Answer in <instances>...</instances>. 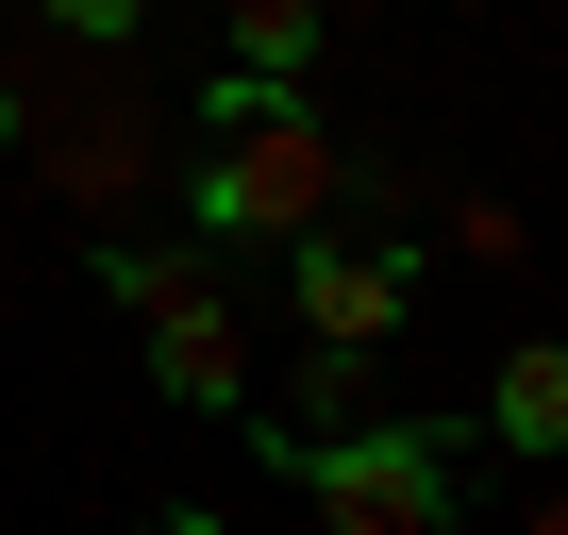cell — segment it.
Masks as SVG:
<instances>
[{
  "instance_id": "obj_6",
  "label": "cell",
  "mask_w": 568,
  "mask_h": 535,
  "mask_svg": "<svg viewBox=\"0 0 568 535\" xmlns=\"http://www.w3.org/2000/svg\"><path fill=\"white\" fill-rule=\"evenodd\" d=\"M318 34H335V0H217V68L234 84H302Z\"/></svg>"
},
{
  "instance_id": "obj_10",
  "label": "cell",
  "mask_w": 568,
  "mask_h": 535,
  "mask_svg": "<svg viewBox=\"0 0 568 535\" xmlns=\"http://www.w3.org/2000/svg\"><path fill=\"white\" fill-rule=\"evenodd\" d=\"M302 402H318V435H352V402H368V352H318V369H302Z\"/></svg>"
},
{
  "instance_id": "obj_12",
  "label": "cell",
  "mask_w": 568,
  "mask_h": 535,
  "mask_svg": "<svg viewBox=\"0 0 568 535\" xmlns=\"http://www.w3.org/2000/svg\"><path fill=\"white\" fill-rule=\"evenodd\" d=\"M151 535H217V502H168V518H151Z\"/></svg>"
},
{
  "instance_id": "obj_3",
  "label": "cell",
  "mask_w": 568,
  "mask_h": 535,
  "mask_svg": "<svg viewBox=\"0 0 568 535\" xmlns=\"http://www.w3.org/2000/svg\"><path fill=\"white\" fill-rule=\"evenodd\" d=\"M418 319V268L402 251H335V234H302V335L318 352H385Z\"/></svg>"
},
{
  "instance_id": "obj_8",
  "label": "cell",
  "mask_w": 568,
  "mask_h": 535,
  "mask_svg": "<svg viewBox=\"0 0 568 535\" xmlns=\"http://www.w3.org/2000/svg\"><path fill=\"white\" fill-rule=\"evenodd\" d=\"M101 302H118V319H184V302H217V251H151V234H118V251H101Z\"/></svg>"
},
{
  "instance_id": "obj_9",
  "label": "cell",
  "mask_w": 568,
  "mask_h": 535,
  "mask_svg": "<svg viewBox=\"0 0 568 535\" xmlns=\"http://www.w3.org/2000/svg\"><path fill=\"white\" fill-rule=\"evenodd\" d=\"M452 251L468 268H518V201H452Z\"/></svg>"
},
{
  "instance_id": "obj_7",
  "label": "cell",
  "mask_w": 568,
  "mask_h": 535,
  "mask_svg": "<svg viewBox=\"0 0 568 535\" xmlns=\"http://www.w3.org/2000/svg\"><path fill=\"white\" fill-rule=\"evenodd\" d=\"M51 184H68V201H101V218H118V201H134V184H151V134H134V101H84V118H68V134H51Z\"/></svg>"
},
{
  "instance_id": "obj_13",
  "label": "cell",
  "mask_w": 568,
  "mask_h": 535,
  "mask_svg": "<svg viewBox=\"0 0 568 535\" xmlns=\"http://www.w3.org/2000/svg\"><path fill=\"white\" fill-rule=\"evenodd\" d=\"M0 151H18V101H0Z\"/></svg>"
},
{
  "instance_id": "obj_5",
  "label": "cell",
  "mask_w": 568,
  "mask_h": 535,
  "mask_svg": "<svg viewBox=\"0 0 568 535\" xmlns=\"http://www.w3.org/2000/svg\"><path fill=\"white\" fill-rule=\"evenodd\" d=\"M485 435H501V452H535V468H568V335H535V352H501V369H485Z\"/></svg>"
},
{
  "instance_id": "obj_4",
  "label": "cell",
  "mask_w": 568,
  "mask_h": 535,
  "mask_svg": "<svg viewBox=\"0 0 568 535\" xmlns=\"http://www.w3.org/2000/svg\"><path fill=\"white\" fill-rule=\"evenodd\" d=\"M134 352H151V402H184V418H234V402H251V335H234V302L134 319Z\"/></svg>"
},
{
  "instance_id": "obj_11",
  "label": "cell",
  "mask_w": 568,
  "mask_h": 535,
  "mask_svg": "<svg viewBox=\"0 0 568 535\" xmlns=\"http://www.w3.org/2000/svg\"><path fill=\"white\" fill-rule=\"evenodd\" d=\"M34 18H68V34H134L151 0H34Z\"/></svg>"
},
{
  "instance_id": "obj_1",
  "label": "cell",
  "mask_w": 568,
  "mask_h": 535,
  "mask_svg": "<svg viewBox=\"0 0 568 535\" xmlns=\"http://www.w3.org/2000/svg\"><path fill=\"white\" fill-rule=\"evenodd\" d=\"M352 184V134L302 101V84H201V151H184V218L201 251H302Z\"/></svg>"
},
{
  "instance_id": "obj_2",
  "label": "cell",
  "mask_w": 568,
  "mask_h": 535,
  "mask_svg": "<svg viewBox=\"0 0 568 535\" xmlns=\"http://www.w3.org/2000/svg\"><path fill=\"white\" fill-rule=\"evenodd\" d=\"M267 452L318 485L335 535H452V485H468V418H352V435H267Z\"/></svg>"
}]
</instances>
